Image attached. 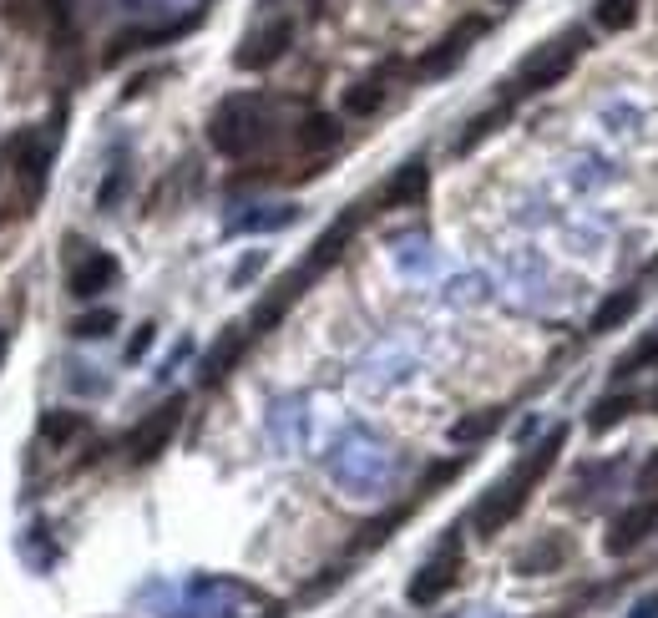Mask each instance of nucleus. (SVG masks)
Wrapping results in <instances>:
<instances>
[{"mask_svg": "<svg viewBox=\"0 0 658 618\" xmlns=\"http://www.w3.org/2000/svg\"><path fill=\"white\" fill-rule=\"evenodd\" d=\"M638 492H643L648 502H658V451H648V461L638 467Z\"/></svg>", "mask_w": 658, "mask_h": 618, "instance_id": "obj_22", "label": "nucleus"}, {"mask_svg": "<svg viewBox=\"0 0 658 618\" xmlns=\"http://www.w3.org/2000/svg\"><path fill=\"white\" fill-rule=\"evenodd\" d=\"M380 102H385V82H380V76H365V82H355L345 92V112L350 117H370V112H380Z\"/></svg>", "mask_w": 658, "mask_h": 618, "instance_id": "obj_15", "label": "nucleus"}, {"mask_svg": "<svg viewBox=\"0 0 658 618\" xmlns=\"http://www.w3.org/2000/svg\"><path fill=\"white\" fill-rule=\"evenodd\" d=\"M289 41H294V26H289V21H274V26L254 31L249 41L233 51V66H238V71H264V66H274V61L289 51Z\"/></svg>", "mask_w": 658, "mask_h": 618, "instance_id": "obj_5", "label": "nucleus"}, {"mask_svg": "<svg viewBox=\"0 0 658 618\" xmlns=\"http://www.w3.org/2000/svg\"><path fill=\"white\" fill-rule=\"evenodd\" d=\"M178 421H183V401H162L147 421H137V426H132V436H127V456H132V461H152L162 446L173 441Z\"/></svg>", "mask_w": 658, "mask_h": 618, "instance_id": "obj_4", "label": "nucleus"}, {"mask_svg": "<svg viewBox=\"0 0 658 618\" xmlns=\"http://www.w3.org/2000/svg\"><path fill=\"white\" fill-rule=\"evenodd\" d=\"M653 411H658V391H653Z\"/></svg>", "mask_w": 658, "mask_h": 618, "instance_id": "obj_26", "label": "nucleus"}, {"mask_svg": "<svg viewBox=\"0 0 658 618\" xmlns=\"http://www.w3.org/2000/svg\"><path fill=\"white\" fill-rule=\"evenodd\" d=\"M208 137H213V147L223 152V158H249V152H259L269 142V107L249 92H238L213 112Z\"/></svg>", "mask_w": 658, "mask_h": 618, "instance_id": "obj_2", "label": "nucleus"}, {"mask_svg": "<svg viewBox=\"0 0 658 618\" xmlns=\"http://www.w3.org/2000/svg\"><path fill=\"white\" fill-rule=\"evenodd\" d=\"M502 117H507V112H486V117H476V122H471V132H466V137L456 142V152H471V147H476L481 137H491V132H497V122H502Z\"/></svg>", "mask_w": 658, "mask_h": 618, "instance_id": "obj_21", "label": "nucleus"}, {"mask_svg": "<svg viewBox=\"0 0 658 618\" xmlns=\"http://www.w3.org/2000/svg\"><path fill=\"white\" fill-rule=\"evenodd\" d=\"M633 411H638V396H603V401L593 406V416H588V431H593V436H603V431L623 426Z\"/></svg>", "mask_w": 658, "mask_h": 618, "instance_id": "obj_14", "label": "nucleus"}, {"mask_svg": "<svg viewBox=\"0 0 658 618\" xmlns=\"http://www.w3.org/2000/svg\"><path fill=\"white\" fill-rule=\"evenodd\" d=\"M81 426H87V421H81V416H46V421H41V436L61 446V441H66V436H76Z\"/></svg>", "mask_w": 658, "mask_h": 618, "instance_id": "obj_20", "label": "nucleus"}, {"mask_svg": "<svg viewBox=\"0 0 658 618\" xmlns=\"http://www.w3.org/2000/svg\"><path fill=\"white\" fill-rule=\"evenodd\" d=\"M481 31H486V21H481V16H466V21H461V26H456V31H451V36H446V41H441V46L426 56V61H421V71H426V76H441V71H451V66L466 56V46L481 36Z\"/></svg>", "mask_w": 658, "mask_h": 618, "instance_id": "obj_9", "label": "nucleus"}, {"mask_svg": "<svg viewBox=\"0 0 658 618\" xmlns=\"http://www.w3.org/2000/svg\"><path fill=\"white\" fill-rule=\"evenodd\" d=\"M335 147H340V122H335V117L314 112V117L299 122V152H314V158H324V152H335Z\"/></svg>", "mask_w": 658, "mask_h": 618, "instance_id": "obj_11", "label": "nucleus"}, {"mask_svg": "<svg viewBox=\"0 0 658 618\" xmlns=\"http://www.w3.org/2000/svg\"><path fill=\"white\" fill-rule=\"evenodd\" d=\"M502 6H512V0H502Z\"/></svg>", "mask_w": 658, "mask_h": 618, "instance_id": "obj_27", "label": "nucleus"}, {"mask_svg": "<svg viewBox=\"0 0 658 618\" xmlns=\"http://www.w3.org/2000/svg\"><path fill=\"white\" fill-rule=\"evenodd\" d=\"M147 345H152V325H142V330H137V340L127 345V360H137V355H142Z\"/></svg>", "mask_w": 658, "mask_h": 618, "instance_id": "obj_23", "label": "nucleus"}, {"mask_svg": "<svg viewBox=\"0 0 658 618\" xmlns=\"http://www.w3.org/2000/svg\"><path fill=\"white\" fill-rule=\"evenodd\" d=\"M238 350H243V335H223V345L203 360V385H213V380H218V375L238 360Z\"/></svg>", "mask_w": 658, "mask_h": 618, "instance_id": "obj_18", "label": "nucleus"}, {"mask_svg": "<svg viewBox=\"0 0 658 618\" xmlns=\"http://www.w3.org/2000/svg\"><path fill=\"white\" fill-rule=\"evenodd\" d=\"M653 522H658V502H633L628 512H618L613 517V527H608V537H603V548L613 553V558H623V553H633L643 537L653 532Z\"/></svg>", "mask_w": 658, "mask_h": 618, "instance_id": "obj_7", "label": "nucleus"}, {"mask_svg": "<svg viewBox=\"0 0 658 618\" xmlns=\"http://www.w3.org/2000/svg\"><path fill=\"white\" fill-rule=\"evenodd\" d=\"M562 441H567V431L557 426V431H547V441L542 446H532L527 451V461H522V467H512V477L507 482H497V487H491L486 497H481V507H476V532L481 537H497L522 507H527V497H532V487L547 477V467H552V461H557V451H562Z\"/></svg>", "mask_w": 658, "mask_h": 618, "instance_id": "obj_1", "label": "nucleus"}, {"mask_svg": "<svg viewBox=\"0 0 658 618\" xmlns=\"http://www.w3.org/2000/svg\"><path fill=\"white\" fill-rule=\"evenodd\" d=\"M421 193H426V163H405V168L390 178L385 203H390V208H405V203H416Z\"/></svg>", "mask_w": 658, "mask_h": 618, "instance_id": "obj_13", "label": "nucleus"}, {"mask_svg": "<svg viewBox=\"0 0 658 618\" xmlns=\"http://www.w3.org/2000/svg\"><path fill=\"white\" fill-rule=\"evenodd\" d=\"M355 223H360V213H350V218H340L335 228H329V234L314 244V254H309L304 274H319L324 264H335V259H340V249H345V244H350V234H355Z\"/></svg>", "mask_w": 658, "mask_h": 618, "instance_id": "obj_12", "label": "nucleus"}, {"mask_svg": "<svg viewBox=\"0 0 658 618\" xmlns=\"http://www.w3.org/2000/svg\"><path fill=\"white\" fill-rule=\"evenodd\" d=\"M6 345H11V340H6V335H0V360H6Z\"/></svg>", "mask_w": 658, "mask_h": 618, "instance_id": "obj_25", "label": "nucleus"}, {"mask_svg": "<svg viewBox=\"0 0 658 618\" xmlns=\"http://www.w3.org/2000/svg\"><path fill=\"white\" fill-rule=\"evenodd\" d=\"M456 573H461V548H456V537H451V543L416 573V583H410V603H436L441 593L456 588Z\"/></svg>", "mask_w": 658, "mask_h": 618, "instance_id": "obj_6", "label": "nucleus"}, {"mask_svg": "<svg viewBox=\"0 0 658 618\" xmlns=\"http://www.w3.org/2000/svg\"><path fill=\"white\" fill-rule=\"evenodd\" d=\"M593 21H598V31H628V26H638V0H598Z\"/></svg>", "mask_w": 658, "mask_h": 618, "instance_id": "obj_16", "label": "nucleus"}, {"mask_svg": "<svg viewBox=\"0 0 658 618\" xmlns=\"http://www.w3.org/2000/svg\"><path fill=\"white\" fill-rule=\"evenodd\" d=\"M46 11L56 16V26H66V16H71V0H46Z\"/></svg>", "mask_w": 658, "mask_h": 618, "instance_id": "obj_24", "label": "nucleus"}, {"mask_svg": "<svg viewBox=\"0 0 658 618\" xmlns=\"http://www.w3.org/2000/svg\"><path fill=\"white\" fill-rule=\"evenodd\" d=\"M112 284H117V259L102 254V249H87V254L66 269V289H71L76 299H97V294L112 289Z\"/></svg>", "mask_w": 658, "mask_h": 618, "instance_id": "obj_8", "label": "nucleus"}, {"mask_svg": "<svg viewBox=\"0 0 658 618\" xmlns=\"http://www.w3.org/2000/svg\"><path fill=\"white\" fill-rule=\"evenodd\" d=\"M638 304H643V289L638 284H628V289H613L598 309H593V335H608V330H618L628 315H638Z\"/></svg>", "mask_w": 658, "mask_h": 618, "instance_id": "obj_10", "label": "nucleus"}, {"mask_svg": "<svg viewBox=\"0 0 658 618\" xmlns=\"http://www.w3.org/2000/svg\"><path fill=\"white\" fill-rule=\"evenodd\" d=\"M502 426V411H481V416H466V421H456L451 426V441H461V446H471V441H486L491 431Z\"/></svg>", "mask_w": 658, "mask_h": 618, "instance_id": "obj_17", "label": "nucleus"}, {"mask_svg": "<svg viewBox=\"0 0 658 618\" xmlns=\"http://www.w3.org/2000/svg\"><path fill=\"white\" fill-rule=\"evenodd\" d=\"M112 325H117L112 309H97V315H81V320L71 325V335H81V340H102V335H112Z\"/></svg>", "mask_w": 658, "mask_h": 618, "instance_id": "obj_19", "label": "nucleus"}, {"mask_svg": "<svg viewBox=\"0 0 658 618\" xmlns=\"http://www.w3.org/2000/svg\"><path fill=\"white\" fill-rule=\"evenodd\" d=\"M583 36L578 31H567V36H557V41H547V46H537L522 66H517V76H512V92L517 97H537V92H547V87H557L562 76L572 71V61H578V46Z\"/></svg>", "mask_w": 658, "mask_h": 618, "instance_id": "obj_3", "label": "nucleus"}]
</instances>
